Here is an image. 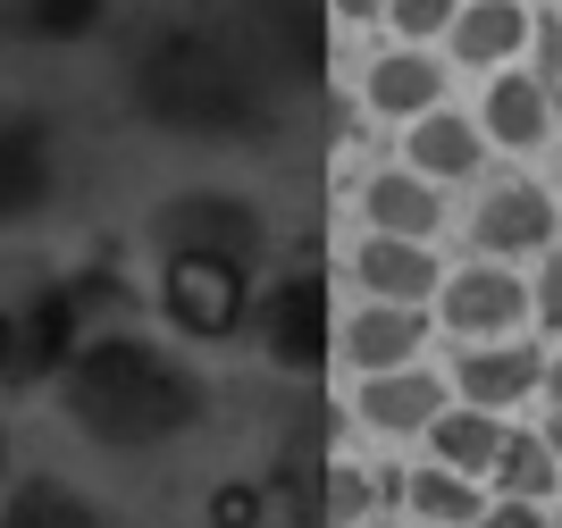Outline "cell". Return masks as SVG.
I'll list each match as a JSON object with an SVG mask.
<instances>
[{"instance_id":"obj_1","label":"cell","mask_w":562,"mask_h":528,"mask_svg":"<svg viewBox=\"0 0 562 528\" xmlns=\"http://www.w3.org/2000/svg\"><path fill=\"white\" fill-rule=\"evenodd\" d=\"M59 412L76 419V437L110 445V453H160V445L193 437L211 412V386L186 352H168L160 336L135 327H101L76 345L59 369Z\"/></svg>"},{"instance_id":"obj_2","label":"cell","mask_w":562,"mask_h":528,"mask_svg":"<svg viewBox=\"0 0 562 528\" xmlns=\"http://www.w3.org/2000/svg\"><path fill=\"white\" fill-rule=\"evenodd\" d=\"M126 92L135 110L168 135H193V143H244L269 126V68H260L235 25H160L143 34V50L126 59Z\"/></svg>"},{"instance_id":"obj_3","label":"cell","mask_w":562,"mask_h":528,"mask_svg":"<svg viewBox=\"0 0 562 528\" xmlns=\"http://www.w3.org/2000/svg\"><path fill=\"white\" fill-rule=\"evenodd\" d=\"M68 193V135L43 101H9L0 110V227L43 218Z\"/></svg>"},{"instance_id":"obj_4","label":"cell","mask_w":562,"mask_h":528,"mask_svg":"<svg viewBox=\"0 0 562 528\" xmlns=\"http://www.w3.org/2000/svg\"><path fill=\"white\" fill-rule=\"evenodd\" d=\"M151 235H160V260L202 252V260H244V269H260L269 218H260V202H244L227 184H193V193H177V202L151 218Z\"/></svg>"},{"instance_id":"obj_5","label":"cell","mask_w":562,"mask_h":528,"mask_svg":"<svg viewBox=\"0 0 562 528\" xmlns=\"http://www.w3.org/2000/svg\"><path fill=\"white\" fill-rule=\"evenodd\" d=\"M160 311L186 336H235L244 327V311H252V269L244 260H202V252H177L160 260Z\"/></svg>"},{"instance_id":"obj_6","label":"cell","mask_w":562,"mask_h":528,"mask_svg":"<svg viewBox=\"0 0 562 528\" xmlns=\"http://www.w3.org/2000/svg\"><path fill=\"white\" fill-rule=\"evenodd\" d=\"M235 34L269 68V85H311L328 68V0H244Z\"/></svg>"},{"instance_id":"obj_7","label":"cell","mask_w":562,"mask_h":528,"mask_svg":"<svg viewBox=\"0 0 562 528\" xmlns=\"http://www.w3.org/2000/svg\"><path fill=\"white\" fill-rule=\"evenodd\" d=\"M328 302L336 294H328L319 269H285L278 285L260 294V345H269L278 369H328V345H345Z\"/></svg>"},{"instance_id":"obj_8","label":"cell","mask_w":562,"mask_h":528,"mask_svg":"<svg viewBox=\"0 0 562 528\" xmlns=\"http://www.w3.org/2000/svg\"><path fill=\"white\" fill-rule=\"evenodd\" d=\"M538 311L529 294V277L504 269V260H470V269L446 277V294H437V319L453 327V345H513V327Z\"/></svg>"},{"instance_id":"obj_9","label":"cell","mask_w":562,"mask_h":528,"mask_svg":"<svg viewBox=\"0 0 562 528\" xmlns=\"http://www.w3.org/2000/svg\"><path fill=\"white\" fill-rule=\"evenodd\" d=\"M562 235V202L546 193V184L529 177H504L479 193V210H470V244H479V260H546Z\"/></svg>"},{"instance_id":"obj_10","label":"cell","mask_w":562,"mask_h":528,"mask_svg":"<svg viewBox=\"0 0 562 528\" xmlns=\"http://www.w3.org/2000/svg\"><path fill=\"white\" fill-rule=\"evenodd\" d=\"M352 277H361V294L370 302H395V311H420V302L446 294V260L428 252V244H403V235H361V252H352Z\"/></svg>"},{"instance_id":"obj_11","label":"cell","mask_w":562,"mask_h":528,"mask_svg":"<svg viewBox=\"0 0 562 528\" xmlns=\"http://www.w3.org/2000/svg\"><path fill=\"white\" fill-rule=\"evenodd\" d=\"M361 101H370V117H386V126H420V117H437V101H446V59H428V50H386V59H370V76H361Z\"/></svg>"},{"instance_id":"obj_12","label":"cell","mask_w":562,"mask_h":528,"mask_svg":"<svg viewBox=\"0 0 562 528\" xmlns=\"http://www.w3.org/2000/svg\"><path fill=\"white\" fill-rule=\"evenodd\" d=\"M546 386V361L529 345H462L453 361V403H479V412H513Z\"/></svg>"},{"instance_id":"obj_13","label":"cell","mask_w":562,"mask_h":528,"mask_svg":"<svg viewBox=\"0 0 562 528\" xmlns=\"http://www.w3.org/2000/svg\"><path fill=\"white\" fill-rule=\"evenodd\" d=\"M446 412H453V386L437 369H386V378L361 386V419H370L378 437H428Z\"/></svg>"},{"instance_id":"obj_14","label":"cell","mask_w":562,"mask_h":528,"mask_svg":"<svg viewBox=\"0 0 562 528\" xmlns=\"http://www.w3.org/2000/svg\"><path fill=\"white\" fill-rule=\"evenodd\" d=\"M361 218L370 235H403V244H428L446 227V184H428L420 168H378L361 184Z\"/></svg>"},{"instance_id":"obj_15","label":"cell","mask_w":562,"mask_h":528,"mask_svg":"<svg viewBox=\"0 0 562 528\" xmlns=\"http://www.w3.org/2000/svg\"><path fill=\"white\" fill-rule=\"evenodd\" d=\"M420 336L428 311H395V302H361L345 319V361L361 378H386V369H420Z\"/></svg>"},{"instance_id":"obj_16","label":"cell","mask_w":562,"mask_h":528,"mask_svg":"<svg viewBox=\"0 0 562 528\" xmlns=\"http://www.w3.org/2000/svg\"><path fill=\"white\" fill-rule=\"evenodd\" d=\"M479 126H487L495 151H538L554 135V101H546V85L529 68H504L487 85V101H479Z\"/></svg>"},{"instance_id":"obj_17","label":"cell","mask_w":562,"mask_h":528,"mask_svg":"<svg viewBox=\"0 0 562 528\" xmlns=\"http://www.w3.org/2000/svg\"><path fill=\"white\" fill-rule=\"evenodd\" d=\"M453 59H462V68H513L520 50L538 43V25H529V9H520V0H470L462 18H453Z\"/></svg>"},{"instance_id":"obj_18","label":"cell","mask_w":562,"mask_h":528,"mask_svg":"<svg viewBox=\"0 0 562 528\" xmlns=\"http://www.w3.org/2000/svg\"><path fill=\"white\" fill-rule=\"evenodd\" d=\"M504 445H513L504 412H479V403H453V412L428 428V461H437V470H453V479H479V486L495 479Z\"/></svg>"},{"instance_id":"obj_19","label":"cell","mask_w":562,"mask_h":528,"mask_svg":"<svg viewBox=\"0 0 562 528\" xmlns=\"http://www.w3.org/2000/svg\"><path fill=\"white\" fill-rule=\"evenodd\" d=\"M479 160H487V126L462 117V110H437V117H420V126L403 135V168H420L428 184L479 177Z\"/></svg>"},{"instance_id":"obj_20","label":"cell","mask_w":562,"mask_h":528,"mask_svg":"<svg viewBox=\"0 0 562 528\" xmlns=\"http://www.w3.org/2000/svg\"><path fill=\"white\" fill-rule=\"evenodd\" d=\"M495 486H504V504H554L562 453L546 445V428H513V445H504V461H495Z\"/></svg>"},{"instance_id":"obj_21","label":"cell","mask_w":562,"mask_h":528,"mask_svg":"<svg viewBox=\"0 0 562 528\" xmlns=\"http://www.w3.org/2000/svg\"><path fill=\"white\" fill-rule=\"evenodd\" d=\"M403 495H412V512H420L428 528H479V520L495 512V495H487L479 479H453V470H437V461H428Z\"/></svg>"},{"instance_id":"obj_22","label":"cell","mask_w":562,"mask_h":528,"mask_svg":"<svg viewBox=\"0 0 562 528\" xmlns=\"http://www.w3.org/2000/svg\"><path fill=\"white\" fill-rule=\"evenodd\" d=\"M0 528H101V512L76 495L68 479H25L9 504H0Z\"/></svg>"},{"instance_id":"obj_23","label":"cell","mask_w":562,"mask_h":528,"mask_svg":"<svg viewBox=\"0 0 562 528\" xmlns=\"http://www.w3.org/2000/svg\"><path fill=\"white\" fill-rule=\"evenodd\" d=\"M370 504H378L370 470H352V461H319V479H311V512H319V528H370Z\"/></svg>"},{"instance_id":"obj_24","label":"cell","mask_w":562,"mask_h":528,"mask_svg":"<svg viewBox=\"0 0 562 528\" xmlns=\"http://www.w3.org/2000/svg\"><path fill=\"white\" fill-rule=\"evenodd\" d=\"M101 9L110 0H9V25L34 34V43H76V34H93Z\"/></svg>"},{"instance_id":"obj_25","label":"cell","mask_w":562,"mask_h":528,"mask_svg":"<svg viewBox=\"0 0 562 528\" xmlns=\"http://www.w3.org/2000/svg\"><path fill=\"white\" fill-rule=\"evenodd\" d=\"M470 0H395V9H386V25H395V43L403 50H420L428 34H453V18H462Z\"/></svg>"},{"instance_id":"obj_26","label":"cell","mask_w":562,"mask_h":528,"mask_svg":"<svg viewBox=\"0 0 562 528\" xmlns=\"http://www.w3.org/2000/svg\"><path fill=\"white\" fill-rule=\"evenodd\" d=\"M529 76L546 85V101H554V117H562V18L538 25V43H529Z\"/></svg>"},{"instance_id":"obj_27","label":"cell","mask_w":562,"mask_h":528,"mask_svg":"<svg viewBox=\"0 0 562 528\" xmlns=\"http://www.w3.org/2000/svg\"><path fill=\"white\" fill-rule=\"evenodd\" d=\"M529 294H538V327H554V336H562V244L538 260V285H529Z\"/></svg>"},{"instance_id":"obj_28","label":"cell","mask_w":562,"mask_h":528,"mask_svg":"<svg viewBox=\"0 0 562 528\" xmlns=\"http://www.w3.org/2000/svg\"><path fill=\"white\" fill-rule=\"evenodd\" d=\"M479 528H546V504H504V495H495V512Z\"/></svg>"},{"instance_id":"obj_29","label":"cell","mask_w":562,"mask_h":528,"mask_svg":"<svg viewBox=\"0 0 562 528\" xmlns=\"http://www.w3.org/2000/svg\"><path fill=\"white\" fill-rule=\"evenodd\" d=\"M0 378H25V345H18V311H0Z\"/></svg>"},{"instance_id":"obj_30","label":"cell","mask_w":562,"mask_h":528,"mask_svg":"<svg viewBox=\"0 0 562 528\" xmlns=\"http://www.w3.org/2000/svg\"><path fill=\"white\" fill-rule=\"evenodd\" d=\"M336 18H386V9H395V0H328Z\"/></svg>"},{"instance_id":"obj_31","label":"cell","mask_w":562,"mask_h":528,"mask_svg":"<svg viewBox=\"0 0 562 528\" xmlns=\"http://www.w3.org/2000/svg\"><path fill=\"white\" fill-rule=\"evenodd\" d=\"M546 403H554V412H562V352H554V361H546Z\"/></svg>"},{"instance_id":"obj_32","label":"cell","mask_w":562,"mask_h":528,"mask_svg":"<svg viewBox=\"0 0 562 528\" xmlns=\"http://www.w3.org/2000/svg\"><path fill=\"white\" fill-rule=\"evenodd\" d=\"M546 445H554V453H562V412H554V419H546Z\"/></svg>"},{"instance_id":"obj_33","label":"cell","mask_w":562,"mask_h":528,"mask_svg":"<svg viewBox=\"0 0 562 528\" xmlns=\"http://www.w3.org/2000/svg\"><path fill=\"white\" fill-rule=\"evenodd\" d=\"M0 479H9V428H0Z\"/></svg>"},{"instance_id":"obj_34","label":"cell","mask_w":562,"mask_h":528,"mask_svg":"<svg viewBox=\"0 0 562 528\" xmlns=\"http://www.w3.org/2000/svg\"><path fill=\"white\" fill-rule=\"evenodd\" d=\"M370 528H386V520H370Z\"/></svg>"}]
</instances>
